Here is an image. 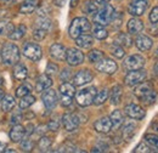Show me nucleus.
I'll return each mask as SVG.
<instances>
[{
    "instance_id": "e433bc0d",
    "label": "nucleus",
    "mask_w": 158,
    "mask_h": 153,
    "mask_svg": "<svg viewBox=\"0 0 158 153\" xmlns=\"http://www.w3.org/2000/svg\"><path fill=\"white\" fill-rule=\"evenodd\" d=\"M51 139L50 137H46V136H43L41 139L39 140V142H38V147H39V150L41 152H46V151H49V148L51 147Z\"/></svg>"
},
{
    "instance_id": "f257e3e1",
    "label": "nucleus",
    "mask_w": 158,
    "mask_h": 153,
    "mask_svg": "<svg viewBox=\"0 0 158 153\" xmlns=\"http://www.w3.org/2000/svg\"><path fill=\"white\" fill-rule=\"evenodd\" d=\"M1 61L6 66H14L20 61V50L19 48L12 44L7 43L1 49Z\"/></svg>"
},
{
    "instance_id": "49530a36",
    "label": "nucleus",
    "mask_w": 158,
    "mask_h": 153,
    "mask_svg": "<svg viewBox=\"0 0 158 153\" xmlns=\"http://www.w3.org/2000/svg\"><path fill=\"white\" fill-rule=\"evenodd\" d=\"M57 72H59V67H57L56 63H54V62L48 63V66H46V74H48V76L56 74Z\"/></svg>"
},
{
    "instance_id": "79ce46f5",
    "label": "nucleus",
    "mask_w": 158,
    "mask_h": 153,
    "mask_svg": "<svg viewBox=\"0 0 158 153\" xmlns=\"http://www.w3.org/2000/svg\"><path fill=\"white\" fill-rule=\"evenodd\" d=\"M34 147V142L31 140V139H22L21 140V150L23 152H31Z\"/></svg>"
},
{
    "instance_id": "20e7f679",
    "label": "nucleus",
    "mask_w": 158,
    "mask_h": 153,
    "mask_svg": "<svg viewBox=\"0 0 158 153\" xmlns=\"http://www.w3.org/2000/svg\"><path fill=\"white\" fill-rule=\"evenodd\" d=\"M114 9L112 5L110 4H105L100 10L95 12L94 16V22L95 24H100V26H107L112 22V19L114 16Z\"/></svg>"
},
{
    "instance_id": "58836bf2",
    "label": "nucleus",
    "mask_w": 158,
    "mask_h": 153,
    "mask_svg": "<svg viewBox=\"0 0 158 153\" xmlns=\"http://www.w3.org/2000/svg\"><path fill=\"white\" fill-rule=\"evenodd\" d=\"M50 27H51V21L48 19V17H40L35 22V28H40V29L48 31Z\"/></svg>"
},
{
    "instance_id": "5fc2aeb1",
    "label": "nucleus",
    "mask_w": 158,
    "mask_h": 153,
    "mask_svg": "<svg viewBox=\"0 0 158 153\" xmlns=\"http://www.w3.org/2000/svg\"><path fill=\"white\" fill-rule=\"evenodd\" d=\"M69 76H71V71H69V69H63V72L61 73V79H62L63 81H67Z\"/></svg>"
},
{
    "instance_id": "0e129e2a",
    "label": "nucleus",
    "mask_w": 158,
    "mask_h": 153,
    "mask_svg": "<svg viewBox=\"0 0 158 153\" xmlns=\"http://www.w3.org/2000/svg\"><path fill=\"white\" fill-rule=\"evenodd\" d=\"M2 84V78H0V85Z\"/></svg>"
},
{
    "instance_id": "052dcab7",
    "label": "nucleus",
    "mask_w": 158,
    "mask_h": 153,
    "mask_svg": "<svg viewBox=\"0 0 158 153\" xmlns=\"http://www.w3.org/2000/svg\"><path fill=\"white\" fill-rule=\"evenodd\" d=\"M5 96V93H4V90H1L0 89V102H1V100H2V97Z\"/></svg>"
},
{
    "instance_id": "4be33fe9",
    "label": "nucleus",
    "mask_w": 158,
    "mask_h": 153,
    "mask_svg": "<svg viewBox=\"0 0 158 153\" xmlns=\"http://www.w3.org/2000/svg\"><path fill=\"white\" fill-rule=\"evenodd\" d=\"M76 44L81 49H90L94 45V38L89 34H81L76 38Z\"/></svg>"
},
{
    "instance_id": "423d86ee",
    "label": "nucleus",
    "mask_w": 158,
    "mask_h": 153,
    "mask_svg": "<svg viewBox=\"0 0 158 153\" xmlns=\"http://www.w3.org/2000/svg\"><path fill=\"white\" fill-rule=\"evenodd\" d=\"M22 52L27 58L32 61H39L43 56V50L35 43H24L22 46Z\"/></svg>"
},
{
    "instance_id": "de8ad7c7",
    "label": "nucleus",
    "mask_w": 158,
    "mask_h": 153,
    "mask_svg": "<svg viewBox=\"0 0 158 153\" xmlns=\"http://www.w3.org/2000/svg\"><path fill=\"white\" fill-rule=\"evenodd\" d=\"M48 129L51 130V131H57V130L60 129L59 120H56V119H51V120L48 123Z\"/></svg>"
},
{
    "instance_id": "f3484780",
    "label": "nucleus",
    "mask_w": 158,
    "mask_h": 153,
    "mask_svg": "<svg viewBox=\"0 0 158 153\" xmlns=\"http://www.w3.org/2000/svg\"><path fill=\"white\" fill-rule=\"evenodd\" d=\"M66 51H67V49L59 43H55L50 46V56L54 60H57V61L66 60Z\"/></svg>"
},
{
    "instance_id": "ea45409f",
    "label": "nucleus",
    "mask_w": 158,
    "mask_h": 153,
    "mask_svg": "<svg viewBox=\"0 0 158 153\" xmlns=\"http://www.w3.org/2000/svg\"><path fill=\"white\" fill-rule=\"evenodd\" d=\"M111 54H112L116 58H123L124 57V55H125L123 46H120V45L116 44V43L111 46Z\"/></svg>"
},
{
    "instance_id": "c85d7f7f",
    "label": "nucleus",
    "mask_w": 158,
    "mask_h": 153,
    "mask_svg": "<svg viewBox=\"0 0 158 153\" xmlns=\"http://www.w3.org/2000/svg\"><path fill=\"white\" fill-rule=\"evenodd\" d=\"M114 43L116 44H118L120 46H125V48H129V46H131V44H133V39L130 38V34H127V33H119L118 35H117V38L114 40Z\"/></svg>"
},
{
    "instance_id": "9b49d317",
    "label": "nucleus",
    "mask_w": 158,
    "mask_h": 153,
    "mask_svg": "<svg viewBox=\"0 0 158 153\" xmlns=\"http://www.w3.org/2000/svg\"><path fill=\"white\" fill-rule=\"evenodd\" d=\"M124 112H125V114L128 115L129 118L135 119V120H141V119H143L145 115H146L145 110H143L141 106L135 105V103H129V105H127L125 108H124Z\"/></svg>"
},
{
    "instance_id": "aec40b11",
    "label": "nucleus",
    "mask_w": 158,
    "mask_h": 153,
    "mask_svg": "<svg viewBox=\"0 0 158 153\" xmlns=\"http://www.w3.org/2000/svg\"><path fill=\"white\" fill-rule=\"evenodd\" d=\"M127 28H128V32L130 35H138L142 32L143 29V23L142 21L139 19H131L128 21V24H127Z\"/></svg>"
},
{
    "instance_id": "bb28decb",
    "label": "nucleus",
    "mask_w": 158,
    "mask_h": 153,
    "mask_svg": "<svg viewBox=\"0 0 158 153\" xmlns=\"http://www.w3.org/2000/svg\"><path fill=\"white\" fill-rule=\"evenodd\" d=\"M35 9H37V2L34 0H27L21 4L20 12L23 15H28V14H32Z\"/></svg>"
},
{
    "instance_id": "412c9836",
    "label": "nucleus",
    "mask_w": 158,
    "mask_h": 153,
    "mask_svg": "<svg viewBox=\"0 0 158 153\" xmlns=\"http://www.w3.org/2000/svg\"><path fill=\"white\" fill-rule=\"evenodd\" d=\"M51 85H52L51 78H50V76H48V74L45 73V74H41V76H38L37 83H35V90H37L38 93H43L44 90L49 89Z\"/></svg>"
},
{
    "instance_id": "72a5a7b5",
    "label": "nucleus",
    "mask_w": 158,
    "mask_h": 153,
    "mask_svg": "<svg viewBox=\"0 0 158 153\" xmlns=\"http://www.w3.org/2000/svg\"><path fill=\"white\" fill-rule=\"evenodd\" d=\"M98 10H99V4H96V2L93 1V0L85 1L84 5H83V11H84L85 14L93 15V14H95Z\"/></svg>"
},
{
    "instance_id": "680f3d73",
    "label": "nucleus",
    "mask_w": 158,
    "mask_h": 153,
    "mask_svg": "<svg viewBox=\"0 0 158 153\" xmlns=\"http://www.w3.org/2000/svg\"><path fill=\"white\" fill-rule=\"evenodd\" d=\"M155 73L158 76V62L156 63V66H155Z\"/></svg>"
},
{
    "instance_id": "f704fd0d",
    "label": "nucleus",
    "mask_w": 158,
    "mask_h": 153,
    "mask_svg": "<svg viewBox=\"0 0 158 153\" xmlns=\"http://www.w3.org/2000/svg\"><path fill=\"white\" fill-rule=\"evenodd\" d=\"M93 33H94V37L96 39H99V40H103V39H106L108 37V32L106 31V28L103 26H100V24L95 26Z\"/></svg>"
},
{
    "instance_id": "a19ab883",
    "label": "nucleus",
    "mask_w": 158,
    "mask_h": 153,
    "mask_svg": "<svg viewBox=\"0 0 158 153\" xmlns=\"http://www.w3.org/2000/svg\"><path fill=\"white\" fill-rule=\"evenodd\" d=\"M31 91H32V86L29 84H22L16 90V96L17 97H23V96L31 94Z\"/></svg>"
},
{
    "instance_id": "2f4dec72",
    "label": "nucleus",
    "mask_w": 158,
    "mask_h": 153,
    "mask_svg": "<svg viewBox=\"0 0 158 153\" xmlns=\"http://www.w3.org/2000/svg\"><path fill=\"white\" fill-rule=\"evenodd\" d=\"M34 102H35V97L33 95H31V94H28V95L21 97V101H20V103H19V106H20L21 110H27V108H29Z\"/></svg>"
},
{
    "instance_id": "1a4fd4ad",
    "label": "nucleus",
    "mask_w": 158,
    "mask_h": 153,
    "mask_svg": "<svg viewBox=\"0 0 158 153\" xmlns=\"http://www.w3.org/2000/svg\"><path fill=\"white\" fill-rule=\"evenodd\" d=\"M117 63L112 60V58H102L96 63V69L101 73H106V74H113L117 72Z\"/></svg>"
},
{
    "instance_id": "6e6d98bb",
    "label": "nucleus",
    "mask_w": 158,
    "mask_h": 153,
    "mask_svg": "<svg viewBox=\"0 0 158 153\" xmlns=\"http://www.w3.org/2000/svg\"><path fill=\"white\" fill-rule=\"evenodd\" d=\"M95 2L99 4V5H105V4H108L110 0H95Z\"/></svg>"
},
{
    "instance_id": "8fccbe9b",
    "label": "nucleus",
    "mask_w": 158,
    "mask_h": 153,
    "mask_svg": "<svg viewBox=\"0 0 158 153\" xmlns=\"http://www.w3.org/2000/svg\"><path fill=\"white\" fill-rule=\"evenodd\" d=\"M150 21H151L153 24L158 23V6L152 9V11H151V14H150Z\"/></svg>"
},
{
    "instance_id": "69168bd1",
    "label": "nucleus",
    "mask_w": 158,
    "mask_h": 153,
    "mask_svg": "<svg viewBox=\"0 0 158 153\" xmlns=\"http://www.w3.org/2000/svg\"><path fill=\"white\" fill-rule=\"evenodd\" d=\"M156 56H157V57H158V50H157V54H156Z\"/></svg>"
},
{
    "instance_id": "7c9ffc66",
    "label": "nucleus",
    "mask_w": 158,
    "mask_h": 153,
    "mask_svg": "<svg viewBox=\"0 0 158 153\" xmlns=\"http://www.w3.org/2000/svg\"><path fill=\"white\" fill-rule=\"evenodd\" d=\"M26 32H27V28L24 24H20L19 27L14 28V31L11 32V34L9 35L11 40H20L26 35Z\"/></svg>"
},
{
    "instance_id": "4468645a",
    "label": "nucleus",
    "mask_w": 158,
    "mask_h": 153,
    "mask_svg": "<svg viewBox=\"0 0 158 153\" xmlns=\"http://www.w3.org/2000/svg\"><path fill=\"white\" fill-rule=\"evenodd\" d=\"M79 118L74 113H66L62 117V125L67 131H73L79 126Z\"/></svg>"
},
{
    "instance_id": "393cba45",
    "label": "nucleus",
    "mask_w": 158,
    "mask_h": 153,
    "mask_svg": "<svg viewBox=\"0 0 158 153\" xmlns=\"http://www.w3.org/2000/svg\"><path fill=\"white\" fill-rule=\"evenodd\" d=\"M136 133V125L134 123H128L123 128V139L127 141H130Z\"/></svg>"
},
{
    "instance_id": "603ef678",
    "label": "nucleus",
    "mask_w": 158,
    "mask_h": 153,
    "mask_svg": "<svg viewBox=\"0 0 158 153\" xmlns=\"http://www.w3.org/2000/svg\"><path fill=\"white\" fill-rule=\"evenodd\" d=\"M72 101H73V97L61 95V105H62L63 107H68V106H71V105H72Z\"/></svg>"
},
{
    "instance_id": "ddd939ff",
    "label": "nucleus",
    "mask_w": 158,
    "mask_h": 153,
    "mask_svg": "<svg viewBox=\"0 0 158 153\" xmlns=\"http://www.w3.org/2000/svg\"><path fill=\"white\" fill-rule=\"evenodd\" d=\"M41 100H43L44 106L48 110H52V108H55V106L57 103V93L54 89L49 88V89L44 90V93L41 95Z\"/></svg>"
},
{
    "instance_id": "e2e57ef3",
    "label": "nucleus",
    "mask_w": 158,
    "mask_h": 153,
    "mask_svg": "<svg viewBox=\"0 0 158 153\" xmlns=\"http://www.w3.org/2000/svg\"><path fill=\"white\" fill-rule=\"evenodd\" d=\"M4 152H15V150H12V148H7V150H5Z\"/></svg>"
},
{
    "instance_id": "b1692460",
    "label": "nucleus",
    "mask_w": 158,
    "mask_h": 153,
    "mask_svg": "<svg viewBox=\"0 0 158 153\" xmlns=\"http://www.w3.org/2000/svg\"><path fill=\"white\" fill-rule=\"evenodd\" d=\"M110 119H111V123H112V128H114V129H119L124 123V115L118 110L112 112Z\"/></svg>"
},
{
    "instance_id": "cd10ccee",
    "label": "nucleus",
    "mask_w": 158,
    "mask_h": 153,
    "mask_svg": "<svg viewBox=\"0 0 158 153\" xmlns=\"http://www.w3.org/2000/svg\"><path fill=\"white\" fill-rule=\"evenodd\" d=\"M15 107V97L11 95H6L1 100V110L4 112H10Z\"/></svg>"
},
{
    "instance_id": "bf43d9fd",
    "label": "nucleus",
    "mask_w": 158,
    "mask_h": 153,
    "mask_svg": "<svg viewBox=\"0 0 158 153\" xmlns=\"http://www.w3.org/2000/svg\"><path fill=\"white\" fill-rule=\"evenodd\" d=\"M5 151V145L0 142V152H4Z\"/></svg>"
},
{
    "instance_id": "39448f33",
    "label": "nucleus",
    "mask_w": 158,
    "mask_h": 153,
    "mask_svg": "<svg viewBox=\"0 0 158 153\" xmlns=\"http://www.w3.org/2000/svg\"><path fill=\"white\" fill-rule=\"evenodd\" d=\"M96 88L95 86H89V88H85V89H81L77 94V103L81 107H88L90 105L94 103V98L96 96Z\"/></svg>"
},
{
    "instance_id": "5701e85b",
    "label": "nucleus",
    "mask_w": 158,
    "mask_h": 153,
    "mask_svg": "<svg viewBox=\"0 0 158 153\" xmlns=\"http://www.w3.org/2000/svg\"><path fill=\"white\" fill-rule=\"evenodd\" d=\"M15 67H14V76H15V79H17V80H24L27 76H28V69H27V67L23 64V63H16V64H14Z\"/></svg>"
},
{
    "instance_id": "2eb2a0df",
    "label": "nucleus",
    "mask_w": 158,
    "mask_h": 153,
    "mask_svg": "<svg viewBox=\"0 0 158 153\" xmlns=\"http://www.w3.org/2000/svg\"><path fill=\"white\" fill-rule=\"evenodd\" d=\"M93 73L89 69H81L76 76H73V85L74 86H83L93 80Z\"/></svg>"
},
{
    "instance_id": "13d9d810",
    "label": "nucleus",
    "mask_w": 158,
    "mask_h": 153,
    "mask_svg": "<svg viewBox=\"0 0 158 153\" xmlns=\"http://www.w3.org/2000/svg\"><path fill=\"white\" fill-rule=\"evenodd\" d=\"M77 2H78V0H71V6L74 7V6L77 5Z\"/></svg>"
},
{
    "instance_id": "4d7b16f0",
    "label": "nucleus",
    "mask_w": 158,
    "mask_h": 153,
    "mask_svg": "<svg viewBox=\"0 0 158 153\" xmlns=\"http://www.w3.org/2000/svg\"><path fill=\"white\" fill-rule=\"evenodd\" d=\"M63 2H64V0H54V4H55L56 6H62Z\"/></svg>"
},
{
    "instance_id": "c756f323",
    "label": "nucleus",
    "mask_w": 158,
    "mask_h": 153,
    "mask_svg": "<svg viewBox=\"0 0 158 153\" xmlns=\"http://www.w3.org/2000/svg\"><path fill=\"white\" fill-rule=\"evenodd\" d=\"M60 94L63 96H69V97H74L76 95V88L73 84H69V83H63L61 84L60 86Z\"/></svg>"
},
{
    "instance_id": "37998d69",
    "label": "nucleus",
    "mask_w": 158,
    "mask_h": 153,
    "mask_svg": "<svg viewBox=\"0 0 158 153\" xmlns=\"http://www.w3.org/2000/svg\"><path fill=\"white\" fill-rule=\"evenodd\" d=\"M145 140L148 145H151L153 148L158 150V135L157 134H146Z\"/></svg>"
},
{
    "instance_id": "3c124183",
    "label": "nucleus",
    "mask_w": 158,
    "mask_h": 153,
    "mask_svg": "<svg viewBox=\"0 0 158 153\" xmlns=\"http://www.w3.org/2000/svg\"><path fill=\"white\" fill-rule=\"evenodd\" d=\"M107 150H108V146H107L106 143H101V142H100L96 146L93 147L91 151H93V152H106Z\"/></svg>"
},
{
    "instance_id": "c03bdc74",
    "label": "nucleus",
    "mask_w": 158,
    "mask_h": 153,
    "mask_svg": "<svg viewBox=\"0 0 158 153\" xmlns=\"http://www.w3.org/2000/svg\"><path fill=\"white\" fill-rule=\"evenodd\" d=\"M46 32H48V31H45V29L34 28V29H33V37H34L35 40L40 41V40H43V39L46 37Z\"/></svg>"
},
{
    "instance_id": "dca6fc26",
    "label": "nucleus",
    "mask_w": 158,
    "mask_h": 153,
    "mask_svg": "<svg viewBox=\"0 0 158 153\" xmlns=\"http://www.w3.org/2000/svg\"><path fill=\"white\" fill-rule=\"evenodd\" d=\"M94 128L98 133H101V134H107L111 131L112 129V123H111V119L108 117H102L100 118L99 120L95 122L94 124Z\"/></svg>"
},
{
    "instance_id": "f8f14e48",
    "label": "nucleus",
    "mask_w": 158,
    "mask_h": 153,
    "mask_svg": "<svg viewBox=\"0 0 158 153\" xmlns=\"http://www.w3.org/2000/svg\"><path fill=\"white\" fill-rule=\"evenodd\" d=\"M148 7V1L147 0H134L129 6H128V12L131 16H141L145 14V11Z\"/></svg>"
},
{
    "instance_id": "a878e982",
    "label": "nucleus",
    "mask_w": 158,
    "mask_h": 153,
    "mask_svg": "<svg viewBox=\"0 0 158 153\" xmlns=\"http://www.w3.org/2000/svg\"><path fill=\"white\" fill-rule=\"evenodd\" d=\"M122 95H123V89L120 85H116L112 88V91H111V103L112 105H118L119 102L122 101Z\"/></svg>"
},
{
    "instance_id": "864d4df0",
    "label": "nucleus",
    "mask_w": 158,
    "mask_h": 153,
    "mask_svg": "<svg viewBox=\"0 0 158 153\" xmlns=\"http://www.w3.org/2000/svg\"><path fill=\"white\" fill-rule=\"evenodd\" d=\"M21 119H22V114H21V112L20 111H16L14 114L11 115V124H12V125L19 124V122H20Z\"/></svg>"
},
{
    "instance_id": "a18cd8bd",
    "label": "nucleus",
    "mask_w": 158,
    "mask_h": 153,
    "mask_svg": "<svg viewBox=\"0 0 158 153\" xmlns=\"http://www.w3.org/2000/svg\"><path fill=\"white\" fill-rule=\"evenodd\" d=\"M134 152H136V153H148V152H151V147H150L147 143H145V142H140L138 146L135 147Z\"/></svg>"
},
{
    "instance_id": "6e6552de",
    "label": "nucleus",
    "mask_w": 158,
    "mask_h": 153,
    "mask_svg": "<svg viewBox=\"0 0 158 153\" xmlns=\"http://www.w3.org/2000/svg\"><path fill=\"white\" fill-rule=\"evenodd\" d=\"M145 57H142L141 55H130L124 60L123 62V67L127 71H135V69H140L145 66Z\"/></svg>"
},
{
    "instance_id": "9d476101",
    "label": "nucleus",
    "mask_w": 158,
    "mask_h": 153,
    "mask_svg": "<svg viewBox=\"0 0 158 153\" xmlns=\"http://www.w3.org/2000/svg\"><path fill=\"white\" fill-rule=\"evenodd\" d=\"M66 61H67V63L69 66H73V67L79 66V64H81L84 62V54L80 50L76 49V48L68 49L66 51Z\"/></svg>"
},
{
    "instance_id": "6ab92c4d",
    "label": "nucleus",
    "mask_w": 158,
    "mask_h": 153,
    "mask_svg": "<svg viewBox=\"0 0 158 153\" xmlns=\"http://www.w3.org/2000/svg\"><path fill=\"white\" fill-rule=\"evenodd\" d=\"M135 45H136V48H138L140 51H148L152 48L153 41H152V39L150 38L148 35L141 34L135 40Z\"/></svg>"
},
{
    "instance_id": "f03ea898",
    "label": "nucleus",
    "mask_w": 158,
    "mask_h": 153,
    "mask_svg": "<svg viewBox=\"0 0 158 153\" xmlns=\"http://www.w3.org/2000/svg\"><path fill=\"white\" fill-rule=\"evenodd\" d=\"M90 29H91V24L88 19L85 17H77L72 21L69 29H68V33H69L71 38L76 39L81 34L88 33Z\"/></svg>"
},
{
    "instance_id": "0eeeda50",
    "label": "nucleus",
    "mask_w": 158,
    "mask_h": 153,
    "mask_svg": "<svg viewBox=\"0 0 158 153\" xmlns=\"http://www.w3.org/2000/svg\"><path fill=\"white\" fill-rule=\"evenodd\" d=\"M146 76H147L146 71L140 68V69H135V71H129V73L125 76L124 81L128 86H135V85L143 83Z\"/></svg>"
},
{
    "instance_id": "c9c22d12",
    "label": "nucleus",
    "mask_w": 158,
    "mask_h": 153,
    "mask_svg": "<svg viewBox=\"0 0 158 153\" xmlns=\"http://www.w3.org/2000/svg\"><path fill=\"white\" fill-rule=\"evenodd\" d=\"M107 98H108V90H107V89H102L101 91L96 93V96H95V98H94V103H95L96 106H100V105L105 103Z\"/></svg>"
},
{
    "instance_id": "473e14b6",
    "label": "nucleus",
    "mask_w": 158,
    "mask_h": 153,
    "mask_svg": "<svg viewBox=\"0 0 158 153\" xmlns=\"http://www.w3.org/2000/svg\"><path fill=\"white\" fill-rule=\"evenodd\" d=\"M15 26L10 21H0V35H10Z\"/></svg>"
},
{
    "instance_id": "4c0bfd02",
    "label": "nucleus",
    "mask_w": 158,
    "mask_h": 153,
    "mask_svg": "<svg viewBox=\"0 0 158 153\" xmlns=\"http://www.w3.org/2000/svg\"><path fill=\"white\" fill-rule=\"evenodd\" d=\"M103 57H105V56H103V52L100 51V50H91V51L89 52V55H88V58H89V61H90L91 63H98V62L101 61Z\"/></svg>"
},
{
    "instance_id": "7ed1b4c3",
    "label": "nucleus",
    "mask_w": 158,
    "mask_h": 153,
    "mask_svg": "<svg viewBox=\"0 0 158 153\" xmlns=\"http://www.w3.org/2000/svg\"><path fill=\"white\" fill-rule=\"evenodd\" d=\"M134 94L136 95L139 100L141 101V102H143V103H146V105H151V103H153L155 102V100H156V91L152 89V86L150 85V84H147V83H141V84H139V86L135 89V91H134Z\"/></svg>"
},
{
    "instance_id": "a211bd4d",
    "label": "nucleus",
    "mask_w": 158,
    "mask_h": 153,
    "mask_svg": "<svg viewBox=\"0 0 158 153\" xmlns=\"http://www.w3.org/2000/svg\"><path fill=\"white\" fill-rule=\"evenodd\" d=\"M24 135H26V128L20 125V124H15L12 126V129L10 130V133H9L10 140L12 142H15V143L16 142H21V140L24 137Z\"/></svg>"
},
{
    "instance_id": "09e8293b",
    "label": "nucleus",
    "mask_w": 158,
    "mask_h": 153,
    "mask_svg": "<svg viewBox=\"0 0 158 153\" xmlns=\"http://www.w3.org/2000/svg\"><path fill=\"white\" fill-rule=\"evenodd\" d=\"M60 151H61V152H77L78 150H77V147H76L74 145H72V143H64V145L61 147Z\"/></svg>"
}]
</instances>
